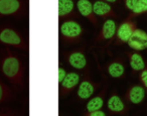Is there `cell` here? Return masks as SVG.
Listing matches in <instances>:
<instances>
[{
    "mask_svg": "<svg viewBox=\"0 0 147 116\" xmlns=\"http://www.w3.org/2000/svg\"><path fill=\"white\" fill-rule=\"evenodd\" d=\"M25 10L23 0H0V16H21Z\"/></svg>",
    "mask_w": 147,
    "mask_h": 116,
    "instance_id": "obj_4",
    "label": "cell"
},
{
    "mask_svg": "<svg viewBox=\"0 0 147 116\" xmlns=\"http://www.w3.org/2000/svg\"><path fill=\"white\" fill-rule=\"evenodd\" d=\"M0 70L12 85L24 86V66L17 55L10 49H5L0 58Z\"/></svg>",
    "mask_w": 147,
    "mask_h": 116,
    "instance_id": "obj_1",
    "label": "cell"
},
{
    "mask_svg": "<svg viewBox=\"0 0 147 116\" xmlns=\"http://www.w3.org/2000/svg\"><path fill=\"white\" fill-rule=\"evenodd\" d=\"M107 108L109 112L112 114H118V115H125L128 112L125 101L118 95L117 92H113L110 97L107 100Z\"/></svg>",
    "mask_w": 147,
    "mask_h": 116,
    "instance_id": "obj_11",
    "label": "cell"
},
{
    "mask_svg": "<svg viewBox=\"0 0 147 116\" xmlns=\"http://www.w3.org/2000/svg\"><path fill=\"white\" fill-rule=\"evenodd\" d=\"M93 8L96 16L102 17V18H116L118 17L117 13L114 11L113 7L110 3L106 2L105 0H96L93 3Z\"/></svg>",
    "mask_w": 147,
    "mask_h": 116,
    "instance_id": "obj_15",
    "label": "cell"
},
{
    "mask_svg": "<svg viewBox=\"0 0 147 116\" xmlns=\"http://www.w3.org/2000/svg\"><path fill=\"white\" fill-rule=\"evenodd\" d=\"M139 81H140V84H142L145 87V89L147 90V67L144 68L142 71H140V73H139Z\"/></svg>",
    "mask_w": 147,
    "mask_h": 116,
    "instance_id": "obj_21",
    "label": "cell"
},
{
    "mask_svg": "<svg viewBox=\"0 0 147 116\" xmlns=\"http://www.w3.org/2000/svg\"><path fill=\"white\" fill-rule=\"evenodd\" d=\"M105 70H106V73L111 78L120 79V78L124 77L125 72H126V66H125L124 60L121 59V58L113 59L112 61L106 64Z\"/></svg>",
    "mask_w": 147,
    "mask_h": 116,
    "instance_id": "obj_13",
    "label": "cell"
},
{
    "mask_svg": "<svg viewBox=\"0 0 147 116\" xmlns=\"http://www.w3.org/2000/svg\"><path fill=\"white\" fill-rule=\"evenodd\" d=\"M117 27H118V25H117L116 21L114 19H106L102 24V27H101L99 33L95 37V41L96 43H103V41L113 39L116 35Z\"/></svg>",
    "mask_w": 147,
    "mask_h": 116,
    "instance_id": "obj_10",
    "label": "cell"
},
{
    "mask_svg": "<svg viewBox=\"0 0 147 116\" xmlns=\"http://www.w3.org/2000/svg\"><path fill=\"white\" fill-rule=\"evenodd\" d=\"M146 96V89L142 84H133L129 86L124 95V100L130 104H140L144 101Z\"/></svg>",
    "mask_w": 147,
    "mask_h": 116,
    "instance_id": "obj_7",
    "label": "cell"
},
{
    "mask_svg": "<svg viewBox=\"0 0 147 116\" xmlns=\"http://www.w3.org/2000/svg\"><path fill=\"white\" fill-rule=\"evenodd\" d=\"M127 58H128L129 66L134 72H140L142 71L144 68L147 67V63L144 60L142 55H140L139 52L136 51H131L126 53Z\"/></svg>",
    "mask_w": 147,
    "mask_h": 116,
    "instance_id": "obj_17",
    "label": "cell"
},
{
    "mask_svg": "<svg viewBox=\"0 0 147 116\" xmlns=\"http://www.w3.org/2000/svg\"><path fill=\"white\" fill-rule=\"evenodd\" d=\"M84 116H107L108 114L104 111V110L100 109V110H95V111H91V112H85L83 113Z\"/></svg>",
    "mask_w": 147,
    "mask_h": 116,
    "instance_id": "obj_22",
    "label": "cell"
},
{
    "mask_svg": "<svg viewBox=\"0 0 147 116\" xmlns=\"http://www.w3.org/2000/svg\"><path fill=\"white\" fill-rule=\"evenodd\" d=\"M100 85L101 83H94L89 77H85L77 87V98H78V100H81V101L89 100L94 95V93Z\"/></svg>",
    "mask_w": 147,
    "mask_h": 116,
    "instance_id": "obj_6",
    "label": "cell"
},
{
    "mask_svg": "<svg viewBox=\"0 0 147 116\" xmlns=\"http://www.w3.org/2000/svg\"><path fill=\"white\" fill-rule=\"evenodd\" d=\"M84 29L81 23L74 19H65L59 24V37L65 43H76L82 41Z\"/></svg>",
    "mask_w": 147,
    "mask_h": 116,
    "instance_id": "obj_2",
    "label": "cell"
},
{
    "mask_svg": "<svg viewBox=\"0 0 147 116\" xmlns=\"http://www.w3.org/2000/svg\"><path fill=\"white\" fill-rule=\"evenodd\" d=\"M136 27H137V23L134 20V18L127 17L117 27L116 35H115V43H114L115 45H120L128 43V41L132 37Z\"/></svg>",
    "mask_w": 147,
    "mask_h": 116,
    "instance_id": "obj_5",
    "label": "cell"
},
{
    "mask_svg": "<svg viewBox=\"0 0 147 116\" xmlns=\"http://www.w3.org/2000/svg\"><path fill=\"white\" fill-rule=\"evenodd\" d=\"M147 12V0H138L133 8L132 11H130L128 17L129 18H135L136 16L141 14H144Z\"/></svg>",
    "mask_w": 147,
    "mask_h": 116,
    "instance_id": "obj_20",
    "label": "cell"
},
{
    "mask_svg": "<svg viewBox=\"0 0 147 116\" xmlns=\"http://www.w3.org/2000/svg\"><path fill=\"white\" fill-rule=\"evenodd\" d=\"M106 2H108V3H113V4H115V3H117V1L118 0H105Z\"/></svg>",
    "mask_w": 147,
    "mask_h": 116,
    "instance_id": "obj_25",
    "label": "cell"
},
{
    "mask_svg": "<svg viewBox=\"0 0 147 116\" xmlns=\"http://www.w3.org/2000/svg\"><path fill=\"white\" fill-rule=\"evenodd\" d=\"M0 43L26 51L27 43L20 33L10 26H0Z\"/></svg>",
    "mask_w": 147,
    "mask_h": 116,
    "instance_id": "obj_3",
    "label": "cell"
},
{
    "mask_svg": "<svg viewBox=\"0 0 147 116\" xmlns=\"http://www.w3.org/2000/svg\"><path fill=\"white\" fill-rule=\"evenodd\" d=\"M67 74V71H65V68H63L61 65H59V85L63 81V79L65 78Z\"/></svg>",
    "mask_w": 147,
    "mask_h": 116,
    "instance_id": "obj_24",
    "label": "cell"
},
{
    "mask_svg": "<svg viewBox=\"0 0 147 116\" xmlns=\"http://www.w3.org/2000/svg\"><path fill=\"white\" fill-rule=\"evenodd\" d=\"M77 10L82 15L83 17L87 18L94 26L97 27L98 25V19L96 17V14L94 12L93 8V3L90 0H78L76 3Z\"/></svg>",
    "mask_w": 147,
    "mask_h": 116,
    "instance_id": "obj_14",
    "label": "cell"
},
{
    "mask_svg": "<svg viewBox=\"0 0 147 116\" xmlns=\"http://www.w3.org/2000/svg\"><path fill=\"white\" fill-rule=\"evenodd\" d=\"M81 82V76L77 72H69L63 79V81L59 85V97L63 98L71 91L76 89Z\"/></svg>",
    "mask_w": 147,
    "mask_h": 116,
    "instance_id": "obj_8",
    "label": "cell"
},
{
    "mask_svg": "<svg viewBox=\"0 0 147 116\" xmlns=\"http://www.w3.org/2000/svg\"><path fill=\"white\" fill-rule=\"evenodd\" d=\"M137 1H138V0H123L125 7H126V8L128 9L129 11H132L133 10V8H134L135 5H136Z\"/></svg>",
    "mask_w": 147,
    "mask_h": 116,
    "instance_id": "obj_23",
    "label": "cell"
},
{
    "mask_svg": "<svg viewBox=\"0 0 147 116\" xmlns=\"http://www.w3.org/2000/svg\"><path fill=\"white\" fill-rule=\"evenodd\" d=\"M77 6L74 0H59V19L65 20L76 17Z\"/></svg>",
    "mask_w": 147,
    "mask_h": 116,
    "instance_id": "obj_16",
    "label": "cell"
},
{
    "mask_svg": "<svg viewBox=\"0 0 147 116\" xmlns=\"http://www.w3.org/2000/svg\"><path fill=\"white\" fill-rule=\"evenodd\" d=\"M106 90L107 86L104 89L101 90L99 94H97L94 97H91L86 104V112L95 111V110H100L105 105V97H106Z\"/></svg>",
    "mask_w": 147,
    "mask_h": 116,
    "instance_id": "obj_18",
    "label": "cell"
},
{
    "mask_svg": "<svg viewBox=\"0 0 147 116\" xmlns=\"http://www.w3.org/2000/svg\"><path fill=\"white\" fill-rule=\"evenodd\" d=\"M13 98V93L11 89L0 78V104L10 101Z\"/></svg>",
    "mask_w": 147,
    "mask_h": 116,
    "instance_id": "obj_19",
    "label": "cell"
},
{
    "mask_svg": "<svg viewBox=\"0 0 147 116\" xmlns=\"http://www.w3.org/2000/svg\"><path fill=\"white\" fill-rule=\"evenodd\" d=\"M128 45L130 49L136 52H141L147 49V33L141 28L136 27L132 37L128 41Z\"/></svg>",
    "mask_w": 147,
    "mask_h": 116,
    "instance_id": "obj_12",
    "label": "cell"
},
{
    "mask_svg": "<svg viewBox=\"0 0 147 116\" xmlns=\"http://www.w3.org/2000/svg\"><path fill=\"white\" fill-rule=\"evenodd\" d=\"M65 60L71 68L79 71H84L88 68V60L86 54L82 50L69 52L65 55Z\"/></svg>",
    "mask_w": 147,
    "mask_h": 116,
    "instance_id": "obj_9",
    "label": "cell"
}]
</instances>
